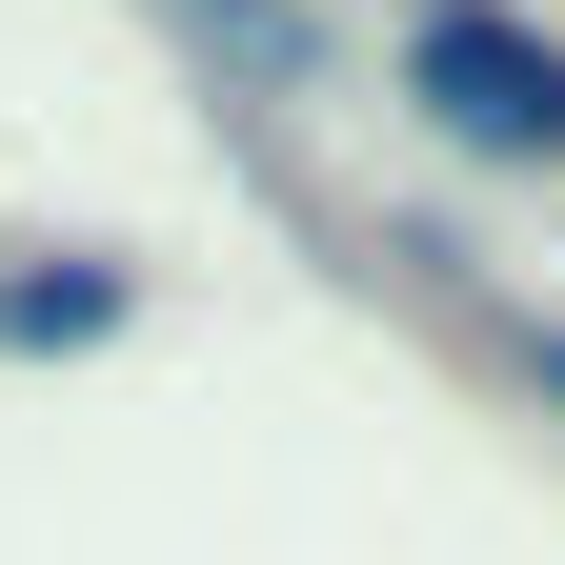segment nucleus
Instances as JSON below:
<instances>
[{
    "label": "nucleus",
    "mask_w": 565,
    "mask_h": 565,
    "mask_svg": "<svg viewBox=\"0 0 565 565\" xmlns=\"http://www.w3.org/2000/svg\"><path fill=\"white\" fill-rule=\"evenodd\" d=\"M121 303H141L121 263H61V282H0V343H102Z\"/></svg>",
    "instance_id": "nucleus-3"
},
{
    "label": "nucleus",
    "mask_w": 565,
    "mask_h": 565,
    "mask_svg": "<svg viewBox=\"0 0 565 565\" xmlns=\"http://www.w3.org/2000/svg\"><path fill=\"white\" fill-rule=\"evenodd\" d=\"M404 102H424V141H465V162H565V41L545 21H505V0H404Z\"/></svg>",
    "instance_id": "nucleus-1"
},
{
    "label": "nucleus",
    "mask_w": 565,
    "mask_h": 565,
    "mask_svg": "<svg viewBox=\"0 0 565 565\" xmlns=\"http://www.w3.org/2000/svg\"><path fill=\"white\" fill-rule=\"evenodd\" d=\"M182 21H202V41H223V61H263V82H282V102H303V82H323V21H303V0H182Z\"/></svg>",
    "instance_id": "nucleus-2"
},
{
    "label": "nucleus",
    "mask_w": 565,
    "mask_h": 565,
    "mask_svg": "<svg viewBox=\"0 0 565 565\" xmlns=\"http://www.w3.org/2000/svg\"><path fill=\"white\" fill-rule=\"evenodd\" d=\"M404 263H424V243H404ZM424 282H445V303H465V323H484V343H505V364L565 404V323H545V303H505V282H465V263H424Z\"/></svg>",
    "instance_id": "nucleus-4"
}]
</instances>
